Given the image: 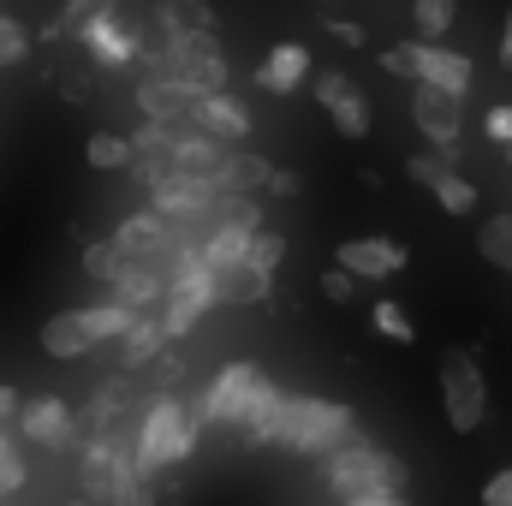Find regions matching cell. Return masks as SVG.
Masks as SVG:
<instances>
[{
    "instance_id": "obj_5",
    "label": "cell",
    "mask_w": 512,
    "mask_h": 506,
    "mask_svg": "<svg viewBox=\"0 0 512 506\" xmlns=\"http://www.w3.org/2000/svg\"><path fill=\"white\" fill-rule=\"evenodd\" d=\"M435 381H441V411H447V429L453 435H477L483 417H489V381L477 370V358L465 346H447L441 364H435Z\"/></svg>"
},
{
    "instance_id": "obj_44",
    "label": "cell",
    "mask_w": 512,
    "mask_h": 506,
    "mask_svg": "<svg viewBox=\"0 0 512 506\" xmlns=\"http://www.w3.org/2000/svg\"><path fill=\"white\" fill-rule=\"evenodd\" d=\"M340 506H411L405 495H352V501H340Z\"/></svg>"
},
{
    "instance_id": "obj_3",
    "label": "cell",
    "mask_w": 512,
    "mask_h": 506,
    "mask_svg": "<svg viewBox=\"0 0 512 506\" xmlns=\"http://www.w3.org/2000/svg\"><path fill=\"white\" fill-rule=\"evenodd\" d=\"M131 328H137V316H131L126 304H84V310H60V316H48L42 322V352L48 358H90L96 346H108V340H126Z\"/></svg>"
},
{
    "instance_id": "obj_30",
    "label": "cell",
    "mask_w": 512,
    "mask_h": 506,
    "mask_svg": "<svg viewBox=\"0 0 512 506\" xmlns=\"http://www.w3.org/2000/svg\"><path fill=\"white\" fill-rule=\"evenodd\" d=\"M435 203H441L447 215H471V209H477V185H471L465 173H453V179L435 185Z\"/></svg>"
},
{
    "instance_id": "obj_15",
    "label": "cell",
    "mask_w": 512,
    "mask_h": 506,
    "mask_svg": "<svg viewBox=\"0 0 512 506\" xmlns=\"http://www.w3.org/2000/svg\"><path fill=\"white\" fill-rule=\"evenodd\" d=\"M405 262H411V251L393 245V239H346V245L334 251V268H346V274H358V280H393Z\"/></svg>"
},
{
    "instance_id": "obj_37",
    "label": "cell",
    "mask_w": 512,
    "mask_h": 506,
    "mask_svg": "<svg viewBox=\"0 0 512 506\" xmlns=\"http://www.w3.org/2000/svg\"><path fill=\"white\" fill-rule=\"evenodd\" d=\"M24 483H30V465H24V459H6V465H0V501L18 495Z\"/></svg>"
},
{
    "instance_id": "obj_42",
    "label": "cell",
    "mask_w": 512,
    "mask_h": 506,
    "mask_svg": "<svg viewBox=\"0 0 512 506\" xmlns=\"http://www.w3.org/2000/svg\"><path fill=\"white\" fill-rule=\"evenodd\" d=\"M12 417H24V405H18V387H6V381H0V429H6Z\"/></svg>"
},
{
    "instance_id": "obj_19",
    "label": "cell",
    "mask_w": 512,
    "mask_h": 506,
    "mask_svg": "<svg viewBox=\"0 0 512 506\" xmlns=\"http://www.w3.org/2000/svg\"><path fill=\"white\" fill-rule=\"evenodd\" d=\"M131 405V381H102L90 411H84V441H108L120 435V411Z\"/></svg>"
},
{
    "instance_id": "obj_25",
    "label": "cell",
    "mask_w": 512,
    "mask_h": 506,
    "mask_svg": "<svg viewBox=\"0 0 512 506\" xmlns=\"http://www.w3.org/2000/svg\"><path fill=\"white\" fill-rule=\"evenodd\" d=\"M405 173H411L417 185H429V191H435L441 179H453V173H459V149H423V155H411V161H405Z\"/></svg>"
},
{
    "instance_id": "obj_28",
    "label": "cell",
    "mask_w": 512,
    "mask_h": 506,
    "mask_svg": "<svg viewBox=\"0 0 512 506\" xmlns=\"http://www.w3.org/2000/svg\"><path fill=\"white\" fill-rule=\"evenodd\" d=\"M84 274H90V280H102V286H114V280L126 274V251H120L114 239H96V245L84 251Z\"/></svg>"
},
{
    "instance_id": "obj_38",
    "label": "cell",
    "mask_w": 512,
    "mask_h": 506,
    "mask_svg": "<svg viewBox=\"0 0 512 506\" xmlns=\"http://www.w3.org/2000/svg\"><path fill=\"white\" fill-rule=\"evenodd\" d=\"M483 506H512V471H495L483 483Z\"/></svg>"
},
{
    "instance_id": "obj_16",
    "label": "cell",
    "mask_w": 512,
    "mask_h": 506,
    "mask_svg": "<svg viewBox=\"0 0 512 506\" xmlns=\"http://www.w3.org/2000/svg\"><path fill=\"white\" fill-rule=\"evenodd\" d=\"M114 304H126L131 316L167 304V262H126V274L114 280Z\"/></svg>"
},
{
    "instance_id": "obj_32",
    "label": "cell",
    "mask_w": 512,
    "mask_h": 506,
    "mask_svg": "<svg viewBox=\"0 0 512 506\" xmlns=\"http://www.w3.org/2000/svg\"><path fill=\"white\" fill-rule=\"evenodd\" d=\"M376 334H382V340H399V346H411V340H417L411 316H405L393 298H382V304H376Z\"/></svg>"
},
{
    "instance_id": "obj_6",
    "label": "cell",
    "mask_w": 512,
    "mask_h": 506,
    "mask_svg": "<svg viewBox=\"0 0 512 506\" xmlns=\"http://www.w3.org/2000/svg\"><path fill=\"white\" fill-rule=\"evenodd\" d=\"M155 72H161V78H179V84H191V90H203V96H215L221 78H227V54H221V42L203 36V30H161V66H155Z\"/></svg>"
},
{
    "instance_id": "obj_40",
    "label": "cell",
    "mask_w": 512,
    "mask_h": 506,
    "mask_svg": "<svg viewBox=\"0 0 512 506\" xmlns=\"http://www.w3.org/2000/svg\"><path fill=\"white\" fill-rule=\"evenodd\" d=\"M328 36H334V42H346V48H358V42H364V24H352V18H334V24H328Z\"/></svg>"
},
{
    "instance_id": "obj_23",
    "label": "cell",
    "mask_w": 512,
    "mask_h": 506,
    "mask_svg": "<svg viewBox=\"0 0 512 506\" xmlns=\"http://www.w3.org/2000/svg\"><path fill=\"white\" fill-rule=\"evenodd\" d=\"M453 0H411V24H417V42H429V48H441V36L453 30Z\"/></svg>"
},
{
    "instance_id": "obj_18",
    "label": "cell",
    "mask_w": 512,
    "mask_h": 506,
    "mask_svg": "<svg viewBox=\"0 0 512 506\" xmlns=\"http://www.w3.org/2000/svg\"><path fill=\"white\" fill-rule=\"evenodd\" d=\"M304 72H310V48H304V42H280V48L262 60L256 84H262L268 96H292V90H304Z\"/></svg>"
},
{
    "instance_id": "obj_34",
    "label": "cell",
    "mask_w": 512,
    "mask_h": 506,
    "mask_svg": "<svg viewBox=\"0 0 512 506\" xmlns=\"http://www.w3.org/2000/svg\"><path fill=\"white\" fill-rule=\"evenodd\" d=\"M24 54H30V36H24V24L0 12V66H12V60H24Z\"/></svg>"
},
{
    "instance_id": "obj_43",
    "label": "cell",
    "mask_w": 512,
    "mask_h": 506,
    "mask_svg": "<svg viewBox=\"0 0 512 506\" xmlns=\"http://www.w3.org/2000/svg\"><path fill=\"white\" fill-rule=\"evenodd\" d=\"M268 191H274V197H292V191H298V173L274 167V173H268Z\"/></svg>"
},
{
    "instance_id": "obj_13",
    "label": "cell",
    "mask_w": 512,
    "mask_h": 506,
    "mask_svg": "<svg viewBox=\"0 0 512 506\" xmlns=\"http://www.w3.org/2000/svg\"><path fill=\"white\" fill-rule=\"evenodd\" d=\"M197 102H203V90H191V84H179V78H161V72H149V78L137 84V108H143V120H149V126L191 120V114H197Z\"/></svg>"
},
{
    "instance_id": "obj_47",
    "label": "cell",
    "mask_w": 512,
    "mask_h": 506,
    "mask_svg": "<svg viewBox=\"0 0 512 506\" xmlns=\"http://www.w3.org/2000/svg\"><path fill=\"white\" fill-rule=\"evenodd\" d=\"M72 506H90V501H72Z\"/></svg>"
},
{
    "instance_id": "obj_2",
    "label": "cell",
    "mask_w": 512,
    "mask_h": 506,
    "mask_svg": "<svg viewBox=\"0 0 512 506\" xmlns=\"http://www.w3.org/2000/svg\"><path fill=\"white\" fill-rule=\"evenodd\" d=\"M405 483H411L405 459H393L370 435H358L352 447H340L334 459H322V489L340 495V501H352V495H405Z\"/></svg>"
},
{
    "instance_id": "obj_8",
    "label": "cell",
    "mask_w": 512,
    "mask_h": 506,
    "mask_svg": "<svg viewBox=\"0 0 512 506\" xmlns=\"http://www.w3.org/2000/svg\"><path fill=\"white\" fill-rule=\"evenodd\" d=\"M131 441L137 435H108V441H84L78 453V483H84V501L90 506H114L137 483V465H131Z\"/></svg>"
},
{
    "instance_id": "obj_46",
    "label": "cell",
    "mask_w": 512,
    "mask_h": 506,
    "mask_svg": "<svg viewBox=\"0 0 512 506\" xmlns=\"http://www.w3.org/2000/svg\"><path fill=\"white\" fill-rule=\"evenodd\" d=\"M6 459H18V447H12V441H6V429H0V465H6Z\"/></svg>"
},
{
    "instance_id": "obj_31",
    "label": "cell",
    "mask_w": 512,
    "mask_h": 506,
    "mask_svg": "<svg viewBox=\"0 0 512 506\" xmlns=\"http://www.w3.org/2000/svg\"><path fill=\"white\" fill-rule=\"evenodd\" d=\"M334 131H340V137H352V143H358V137H370V102H364V96H346V102L334 108Z\"/></svg>"
},
{
    "instance_id": "obj_26",
    "label": "cell",
    "mask_w": 512,
    "mask_h": 506,
    "mask_svg": "<svg viewBox=\"0 0 512 506\" xmlns=\"http://www.w3.org/2000/svg\"><path fill=\"white\" fill-rule=\"evenodd\" d=\"M161 30H203V36H215V12L203 6V0H161Z\"/></svg>"
},
{
    "instance_id": "obj_20",
    "label": "cell",
    "mask_w": 512,
    "mask_h": 506,
    "mask_svg": "<svg viewBox=\"0 0 512 506\" xmlns=\"http://www.w3.org/2000/svg\"><path fill=\"white\" fill-rule=\"evenodd\" d=\"M84 42H90L102 60H114V66H126L131 54H137V30L120 24V18H96V24L84 30Z\"/></svg>"
},
{
    "instance_id": "obj_21",
    "label": "cell",
    "mask_w": 512,
    "mask_h": 506,
    "mask_svg": "<svg viewBox=\"0 0 512 506\" xmlns=\"http://www.w3.org/2000/svg\"><path fill=\"white\" fill-rule=\"evenodd\" d=\"M221 280V304H262L268 292H274V274H262L251 262H239V268H227V274H215Z\"/></svg>"
},
{
    "instance_id": "obj_24",
    "label": "cell",
    "mask_w": 512,
    "mask_h": 506,
    "mask_svg": "<svg viewBox=\"0 0 512 506\" xmlns=\"http://www.w3.org/2000/svg\"><path fill=\"white\" fill-rule=\"evenodd\" d=\"M96 18H114V0H66V12H60V18H54L42 36H48V42H60L66 30H78V36H84Z\"/></svg>"
},
{
    "instance_id": "obj_45",
    "label": "cell",
    "mask_w": 512,
    "mask_h": 506,
    "mask_svg": "<svg viewBox=\"0 0 512 506\" xmlns=\"http://www.w3.org/2000/svg\"><path fill=\"white\" fill-rule=\"evenodd\" d=\"M501 66H512V12H507V36H501Z\"/></svg>"
},
{
    "instance_id": "obj_11",
    "label": "cell",
    "mask_w": 512,
    "mask_h": 506,
    "mask_svg": "<svg viewBox=\"0 0 512 506\" xmlns=\"http://www.w3.org/2000/svg\"><path fill=\"white\" fill-rule=\"evenodd\" d=\"M149 197H155V215L161 221H197V215H209L221 203V191L209 179H191V173H161L149 185Z\"/></svg>"
},
{
    "instance_id": "obj_1",
    "label": "cell",
    "mask_w": 512,
    "mask_h": 506,
    "mask_svg": "<svg viewBox=\"0 0 512 506\" xmlns=\"http://www.w3.org/2000/svg\"><path fill=\"white\" fill-rule=\"evenodd\" d=\"M197 435H203V429L191 423V405H185L179 393H155V399L143 405V417H137V441H131V465H137V477L155 483L161 471L185 465L191 447H197Z\"/></svg>"
},
{
    "instance_id": "obj_9",
    "label": "cell",
    "mask_w": 512,
    "mask_h": 506,
    "mask_svg": "<svg viewBox=\"0 0 512 506\" xmlns=\"http://www.w3.org/2000/svg\"><path fill=\"white\" fill-rule=\"evenodd\" d=\"M382 66H387V72H411L417 84L447 90V96H459V102H465V90H471V60H465V54H453V48L399 42V48H382Z\"/></svg>"
},
{
    "instance_id": "obj_39",
    "label": "cell",
    "mask_w": 512,
    "mask_h": 506,
    "mask_svg": "<svg viewBox=\"0 0 512 506\" xmlns=\"http://www.w3.org/2000/svg\"><path fill=\"white\" fill-rule=\"evenodd\" d=\"M483 126H489L495 143H507V149H512V108H489V120H483Z\"/></svg>"
},
{
    "instance_id": "obj_22",
    "label": "cell",
    "mask_w": 512,
    "mask_h": 506,
    "mask_svg": "<svg viewBox=\"0 0 512 506\" xmlns=\"http://www.w3.org/2000/svg\"><path fill=\"white\" fill-rule=\"evenodd\" d=\"M161 346H167V328H161V310H155V316H137V328L120 340V358L137 370V364H149Z\"/></svg>"
},
{
    "instance_id": "obj_29",
    "label": "cell",
    "mask_w": 512,
    "mask_h": 506,
    "mask_svg": "<svg viewBox=\"0 0 512 506\" xmlns=\"http://www.w3.org/2000/svg\"><path fill=\"white\" fill-rule=\"evenodd\" d=\"M84 155H90V167H96V173H114V167H131V161H137V155H131V143H126V137H114V131H96Z\"/></svg>"
},
{
    "instance_id": "obj_27",
    "label": "cell",
    "mask_w": 512,
    "mask_h": 506,
    "mask_svg": "<svg viewBox=\"0 0 512 506\" xmlns=\"http://www.w3.org/2000/svg\"><path fill=\"white\" fill-rule=\"evenodd\" d=\"M477 251L489 256L495 268H507L512 274V215H495V221L477 227Z\"/></svg>"
},
{
    "instance_id": "obj_7",
    "label": "cell",
    "mask_w": 512,
    "mask_h": 506,
    "mask_svg": "<svg viewBox=\"0 0 512 506\" xmlns=\"http://www.w3.org/2000/svg\"><path fill=\"white\" fill-rule=\"evenodd\" d=\"M268 387V376L256 370V364H227L221 376L209 381L203 393H197V405H191V423L197 429H239L245 423V411H251V399Z\"/></svg>"
},
{
    "instance_id": "obj_10",
    "label": "cell",
    "mask_w": 512,
    "mask_h": 506,
    "mask_svg": "<svg viewBox=\"0 0 512 506\" xmlns=\"http://www.w3.org/2000/svg\"><path fill=\"white\" fill-rule=\"evenodd\" d=\"M18 435L36 441V447H48V453H84V417L66 399H54V393H42V399L24 405Z\"/></svg>"
},
{
    "instance_id": "obj_35",
    "label": "cell",
    "mask_w": 512,
    "mask_h": 506,
    "mask_svg": "<svg viewBox=\"0 0 512 506\" xmlns=\"http://www.w3.org/2000/svg\"><path fill=\"white\" fill-rule=\"evenodd\" d=\"M322 298H328V304H352V298H358V274L328 268V274H322Z\"/></svg>"
},
{
    "instance_id": "obj_12",
    "label": "cell",
    "mask_w": 512,
    "mask_h": 506,
    "mask_svg": "<svg viewBox=\"0 0 512 506\" xmlns=\"http://www.w3.org/2000/svg\"><path fill=\"white\" fill-rule=\"evenodd\" d=\"M292 405H298V393H286V387H262L251 399V411H245V423H239V441L245 447H280L286 441V423H292Z\"/></svg>"
},
{
    "instance_id": "obj_14",
    "label": "cell",
    "mask_w": 512,
    "mask_h": 506,
    "mask_svg": "<svg viewBox=\"0 0 512 506\" xmlns=\"http://www.w3.org/2000/svg\"><path fill=\"white\" fill-rule=\"evenodd\" d=\"M411 120L429 137V149H459V126H465V120H459V96L417 84V90H411Z\"/></svg>"
},
{
    "instance_id": "obj_4",
    "label": "cell",
    "mask_w": 512,
    "mask_h": 506,
    "mask_svg": "<svg viewBox=\"0 0 512 506\" xmlns=\"http://www.w3.org/2000/svg\"><path fill=\"white\" fill-rule=\"evenodd\" d=\"M358 441V417H352V405H340V399H316V393H298V405H292V423H286V453H298V459H334L340 447H352Z\"/></svg>"
},
{
    "instance_id": "obj_17",
    "label": "cell",
    "mask_w": 512,
    "mask_h": 506,
    "mask_svg": "<svg viewBox=\"0 0 512 506\" xmlns=\"http://www.w3.org/2000/svg\"><path fill=\"white\" fill-rule=\"evenodd\" d=\"M191 131H203V137H215V143H245V131H251V114L233 102V96H203L197 102V114H191Z\"/></svg>"
},
{
    "instance_id": "obj_41",
    "label": "cell",
    "mask_w": 512,
    "mask_h": 506,
    "mask_svg": "<svg viewBox=\"0 0 512 506\" xmlns=\"http://www.w3.org/2000/svg\"><path fill=\"white\" fill-rule=\"evenodd\" d=\"M114 506H155V483H143V477H137V483H131Z\"/></svg>"
},
{
    "instance_id": "obj_33",
    "label": "cell",
    "mask_w": 512,
    "mask_h": 506,
    "mask_svg": "<svg viewBox=\"0 0 512 506\" xmlns=\"http://www.w3.org/2000/svg\"><path fill=\"white\" fill-rule=\"evenodd\" d=\"M310 96L334 114V108H340L346 96H358V90H352V78H346V72H316V78H310Z\"/></svg>"
},
{
    "instance_id": "obj_36",
    "label": "cell",
    "mask_w": 512,
    "mask_h": 506,
    "mask_svg": "<svg viewBox=\"0 0 512 506\" xmlns=\"http://www.w3.org/2000/svg\"><path fill=\"white\" fill-rule=\"evenodd\" d=\"M280 256H286V239H280V233H262V239L251 245V268L274 274V268H280Z\"/></svg>"
}]
</instances>
